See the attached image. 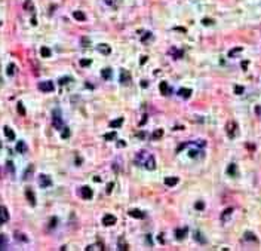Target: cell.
<instances>
[{
	"label": "cell",
	"mask_w": 261,
	"mask_h": 251,
	"mask_svg": "<svg viewBox=\"0 0 261 251\" xmlns=\"http://www.w3.org/2000/svg\"><path fill=\"white\" fill-rule=\"evenodd\" d=\"M178 95H179L181 98L187 100V98L191 97V89H190V88H181V89L178 91Z\"/></svg>",
	"instance_id": "cell-16"
},
{
	"label": "cell",
	"mask_w": 261,
	"mask_h": 251,
	"mask_svg": "<svg viewBox=\"0 0 261 251\" xmlns=\"http://www.w3.org/2000/svg\"><path fill=\"white\" fill-rule=\"evenodd\" d=\"M231 212H233V208H227V209H224V212L221 214V221H227V220L230 218Z\"/></svg>",
	"instance_id": "cell-23"
},
{
	"label": "cell",
	"mask_w": 261,
	"mask_h": 251,
	"mask_svg": "<svg viewBox=\"0 0 261 251\" xmlns=\"http://www.w3.org/2000/svg\"><path fill=\"white\" fill-rule=\"evenodd\" d=\"M142 167L145 168V169H148V171H153L156 168V159H154V156L153 155H148V158L144 161Z\"/></svg>",
	"instance_id": "cell-4"
},
{
	"label": "cell",
	"mask_w": 261,
	"mask_h": 251,
	"mask_svg": "<svg viewBox=\"0 0 261 251\" xmlns=\"http://www.w3.org/2000/svg\"><path fill=\"white\" fill-rule=\"evenodd\" d=\"M7 74H9V76H13V74H15V66H13V64H9V67H7Z\"/></svg>",
	"instance_id": "cell-39"
},
{
	"label": "cell",
	"mask_w": 261,
	"mask_h": 251,
	"mask_svg": "<svg viewBox=\"0 0 261 251\" xmlns=\"http://www.w3.org/2000/svg\"><path fill=\"white\" fill-rule=\"evenodd\" d=\"M9 220V212H7V208L4 205H0V221L4 223Z\"/></svg>",
	"instance_id": "cell-14"
},
{
	"label": "cell",
	"mask_w": 261,
	"mask_h": 251,
	"mask_svg": "<svg viewBox=\"0 0 261 251\" xmlns=\"http://www.w3.org/2000/svg\"><path fill=\"white\" fill-rule=\"evenodd\" d=\"M227 174L231 175V177H236L237 175V168H236V164H230L228 168H227Z\"/></svg>",
	"instance_id": "cell-22"
},
{
	"label": "cell",
	"mask_w": 261,
	"mask_h": 251,
	"mask_svg": "<svg viewBox=\"0 0 261 251\" xmlns=\"http://www.w3.org/2000/svg\"><path fill=\"white\" fill-rule=\"evenodd\" d=\"M24 6H25V9H30V10H33V3H31V0H27Z\"/></svg>",
	"instance_id": "cell-44"
},
{
	"label": "cell",
	"mask_w": 261,
	"mask_h": 251,
	"mask_svg": "<svg viewBox=\"0 0 261 251\" xmlns=\"http://www.w3.org/2000/svg\"><path fill=\"white\" fill-rule=\"evenodd\" d=\"M194 239H196L197 242H200V244H206V239L203 238V235H202L200 232H194Z\"/></svg>",
	"instance_id": "cell-30"
},
{
	"label": "cell",
	"mask_w": 261,
	"mask_h": 251,
	"mask_svg": "<svg viewBox=\"0 0 261 251\" xmlns=\"http://www.w3.org/2000/svg\"><path fill=\"white\" fill-rule=\"evenodd\" d=\"M147 242H148V244H150V245H151V244H153V242H151V238H150V235H147Z\"/></svg>",
	"instance_id": "cell-57"
},
{
	"label": "cell",
	"mask_w": 261,
	"mask_h": 251,
	"mask_svg": "<svg viewBox=\"0 0 261 251\" xmlns=\"http://www.w3.org/2000/svg\"><path fill=\"white\" fill-rule=\"evenodd\" d=\"M80 196H82L83 199L89 201V199L93 196V192H92V189H90V187H87V186H83V187L80 189Z\"/></svg>",
	"instance_id": "cell-9"
},
{
	"label": "cell",
	"mask_w": 261,
	"mask_h": 251,
	"mask_svg": "<svg viewBox=\"0 0 261 251\" xmlns=\"http://www.w3.org/2000/svg\"><path fill=\"white\" fill-rule=\"evenodd\" d=\"M39 186H40L42 189L50 187V186H52V180H50V177L46 175V174H40V175H39Z\"/></svg>",
	"instance_id": "cell-3"
},
{
	"label": "cell",
	"mask_w": 261,
	"mask_h": 251,
	"mask_svg": "<svg viewBox=\"0 0 261 251\" xmlns=\"http://www.w3.org/2000/svg\"><path fill=\"white\" fill-rule=\"evenodd\" d=\"M225 132H227L228 138H234L236 134H237V124L234 121H228L227 125H225Z\"/></svg>",
	"instance_id": "cell-2"
},
{
	"label": "cell",
	"mask_w": 261,
	"mask_h": 251,
	"mask_svg": "<svg viewBox=\"0 0 261 251\" xmlns=\"http://www.w3.org/2000/svg\"><path fill=\"white\" fill-rule=\"evenodd\" d=\"M116 221H117V218L113 214H105L102 217V224L104 226H113V224H116Z\"/></svg>",
	"instance_id": "cell-7"
},
{
	"label": "cell",
	"mask_w": 261,
	"mask_h": 251,
	"mask_svg": "<svg viewBox=\"0 0 261 251\" xmlns=\"http://www.w3.org/2000/svg\"><path fill=\"white\" fill-rule=\"evenodd\" d=\"M147 39H151V33H145V36H144L141 40H142V43H145L147 42Z\"/></svg>",
	"instance_id": "cell-47"
},
{
	"label": "cell",
	"mask_w": 261,
	"mask_h": 251,
	"mask_svg": "<svg viewBox=\"0 0 261 251\" xmlns=\"http://www.w3.org/2000/svg\"><path fill=\"white\" fill-rule=\"evenodd\" d=\"M122 124H123V118H117L116 121H111L110 122V126L111 128H119V126H122Z\"/></svg>",
	"instance_id": "cell-27"
},
{
	"label": "cell",
	"mask_w": 261,
	"mask_h": 251,
	"mask_svg": "<svg viewBox=\"0 0 261 251\" xmlns=\"http://www.w3.org/2000/svg\"><path fill=\"white\" fill-rule=\"evenodd\" d=\"M117 248H119V250H128V244H126V241H125V238H123V236H120V238H119V241H117Z\"/></svg>",
	"instance_id": "cell-20"
},
{
	"label": "cell",
	"mask_w": 261,
	"mask_h": 251,
	"mask_svg": "<svg viewBox=\"0 0 261 251\" xmlns=\"http://www.w3.org/2000/svg\"><path fill=\"white\" fill-rule=\"evenodd\" d=\"M129 215L133 218H145V212H142L141 209H130Z\"/></svg>",
	"instance_id": "cell-17"
},
{
	"label": "cell",
	"mask_w": 261,
	"mask_h": 251,
	"mask_svg": "<svg viewBox=\"0 0 261 251\" xmlns=\"http://www.w3.org/2000/svg\"><path fill=\"white\" fill-rule=\"evenodd\" d=\"M16 152L18 153H25L27 152V146H25L24 141H18L16 143Z\"/></svg>",
	"instance_id": "cell-24"
},
{
	"label": "cell",
	"mask_w": 261,
	"mask_h": 251,
	"mask_svg": "<svg viewBox=\"0 0 261 251\" xmlns=\"http://www.w3.org/2000/svg\"><path fill=\"white\" fill-rule=\"evenodd\" d=\"M148 152H145V150H142V152H139V153H136V156H135V164L136 165H142L144 164V161L148 158Z\"/></svg>",
	"instance_id": "cell-6"
},
{
	"label": "cell",
	"mask_w": 261,
	"mask_h": 251,
	"mask_svg": "<svg viewBox=\"0 0 261 251\" xmlns=\"http://www.w3.org/2000/svg\"><path fill=\"white\" fill-rule=\"evenodd\" d=\"M56 221H58L56 218H50V224H49V227H50V229L55 227V226H56Z\"/></svg>",
	"instance_id": "cell-49"
},
{
	"label": "cell",
	"mask_w": 261,
	"mask_h": 251,
	"mask_svg": "<svg viewBox=\"0 0 261 251\" xmlns=\"http://www.w3.org/2000/svg\"><path fill=\"white\" fill-rule=\"evenodd\" d=\"M73 18L77 19V21H86V15L82 10H74L73 12Z\"/></svg>",
	"instance_id": "cell-18"
},
{
	"label": "cell",
	"mask_w": 261,
	"mask_h": 251,
	"mask_svg": "<svg viewBox=\"0 0 261 251\" xmlns=\"http://www.w3.org/2000/svg\"><path fill=\"white\" fill-rule=\"evenodd\" d=\"M33 169H34V167H33V165H30V167L27 168V171L24 172V180H28V178H30V175L33 174Z\"/></svg>",
	"instance_id": "cell-35"
},
{
	"label": "cell",
	"mask_w": 261,
	"mask_h": 251,
	"mask_svg": "<svg viewBox=\"0 0 261 251\" xmlns=\"http://www.w3.org/2000/svg\"><path fill=\"white\" fill-rule=\"evenodd\" d=\"M245 239H246V241H252V242H257V238H255V235H254L252 232H246V233H245Z\"/></svg>",
	"instance_id": "cell-33"
},
{
	"label": "cell",
	"mask_w": 261,
	"mask_h": 251,
	"mask_svg": "<svg viewBox=\"0 0 261 251\" xmlns=\"http://www.w3.org/2000/svg\"><path fill=\"white\" fill-rule=\"evenodd\" d=\"M52 124H53V128L61 131L64 128V121H62V116H61V112L56 109L52 112Z\"/></svg>",
	"instance_id": "cell-1"
},
{
	"label": "cell",
	"mask_w": 261,
	"mask_h": 251,
	"mask_svg": "<svg viewBox=\"0 0 261 251\" xmlns=\"http://www.w3.org/2000/svg\"><path fill=\"white\" fill-rule=\"evenodd\" d=\"M25 196H27V199H28V202H30V205H36V196H34V193H33V190L30 189V187H27L25 189Z\"/></svg>",
	"instance_id": "cell-11"
},
{
	"label": "cell",
	"mask_w": 261,
	"mask_h": 251,
	"mask_svg": "<svg viewBox=\"0 0 261 251\" xmlns=\"http://www.w3.org/2000/svg\"><path fill=\"white\" fill-rule=\"evenodd\" d=\"M169 54H171V55H174L175 60H179V58L184 55V52H182V51H178V49H175V48H172V49L169 51Z\"/></svg>",
	"instance_id": "cell-25"
},
{
	"label": "cell",
	"mask_w": 261,
	"mask_h": 251,
	"mask_svg": "<svg viewBox=\"0 0 261 251\" xmlns=\"http://www.w3.org/2000/svg\"><path fill=\"white\" fill-rule=\"evenodd\" d=\"M202 24H203V25H211V24H214V21H212V19L205 18V19H202Z\"/></svg>",
	"instance_id": "cell-45"
},
{
	"label": "cell",
	"mask_w": 261,
	"mask_h": 251,
	"mask_svg": "<svg viewBox=\"0 0 261 251\" xmlns=\"http://www.w3.org/2000/svg\"><path fill=\"white\" fill-rule=\"evenodd\" d=\"M93 250H102V244H93V245H87L86 251H93Z\"/></svg>",
	"instance_id": "cell-34"
},
{
	"label": "cell",
	"mask_w": 261,
	"mask_h": 251,
	"mask_svg": "<svg viewBox=\"0 0 261 251\" xmlns=\"http://www.w3.org/2000/svg\"><path fill=\"white\" fill-rule=\"evenodd\" d=\"M16 110H18V113H19L21 116H24V115H25V109H24L22 103H18V104H16Z\"/></svg>",
	"instance_id": "cell-37"
},
{
	"label": "cell",
	"mask_w": 261,
	"mask_h": 251,
	"mask_svg": "<svg viewBox=\"0 0 261 251\" xmlns=\"http://www.w3.org/2000/svg\"><path fill=\"white\" fill-rule=\"evenodd\" d=\"M113 187H114V184H113V183H108V186H107V193H111Z\"/></svg>",
	"instance_id": "cell-50"
},
{
	"label": "cell",
	"mask_w": 261,
	"mask_h": 251,
	"mask_svg": "<svg viewBox=\"0 0 261 251\" xmlns=\"http://www.w3.org/2000/svg\"><path fill=\"white\" fill-rule=\"evenodd\" d=\"M138 137L139 138H144V132H138Z\"/></svg>",
	"instance_id": "cell-59"
},
{
	"label": "cell",
	"mask_w": 261,
	"mask_h": 251,
	"mask_svg": "<svg viewBox=\"0 0 261 251\" xmlns=\"http://www.w3.org/2000/svg\"><path fill=\"white\" fill-rule=\"evenodd\" d=\"M147 61V57H141V64H144Z\"/></svg>",
	"instance_id": "cell-56"
},
{
	"label": "cell",
	"mask_w": 261,
	"mask_h": 251,
	"mask_svg": "<svg viewBox=\"0 0 261 251\" xmlns=\"http://www.w3.org/2000/svg\"><path fill=\"white\" fill-rule=\"evenodd\" d=\"M159 91H160L162 95H171V94H172V88L168 85V82H160Z\"/></svg>",
	"instance_id": "cell-8"
},
{
	"label": "cell",
	"mask_w": 261,
	"mask_h": 251,
	"mask_svg": "<svg viewBox=\"0 0 261 251\" xmlns=\"http://www.w3.org/2000/svg\"><path fill=\"white\" fill-rule=\"evenodd\" d=\"M101 76H102V79L110 80V79L113 77V70H111L110 67H105V69H102V70H101Z\"/></svg>",
	"instance_id": "cell-15"
},
{
	"label": "cell",
	"mask_w": 261,
	"mask_h": 251,
	"mask_svg": "<svg viewBox=\"0 0 261 251\" xmlns=\"http://www.w3.org/2000/svg\"><path fill=\"white\" fill-rule=\"evenodd\" d=\"M15 236H16V239H19V241H24V242L27 241L25 235H22V233H18V232H16V233H15Z\"/></svg>",
	"instance_id": "cell-42"
},
{
	"label": "cell",
	"mask_w": 261,
	"mask_h": 251,
	"mask_svg": "<svg viewBox=\"0 0 261 251\" xmlns=\"http://www.w3.org/2000/svg\"><path fill=\"white\" fill-rule=\"evenodd\" d=\"M39 89H40L42 92H52V91L55 89V86H53V82L44 80V82H40V83H39Z\"/></svg>",
	"instance_id": "cell-5"
},
{
	"label": "cell",
	"mask_w": 261,
	"mask_h": 251,
	"mask_svg": "<svg viewBox=\"0 0 261 251\" xmlns=\"http://www.w3.org/2000/svg\"><path fill=\"white\" fill-rule=\"evenodd\" d=\"M194 207H196V209H203L205 208V204H203V202H196Z\"/></svg>",
	"instance_id": "cell-46"
},
{
	"label": "cell",
	"mask_w": 261,
	"mask_h": 251,
	"mask_svg": "<svg viewBox=\"0 0 261 251\" xmlns=\"http://www.w3.org/2000/svg\"><path fill=\"white\" fill-rule=\"evenodd\" d=\"M120 83L122 85H129L130 83V73L126 70H122L120 73Z\"/></svg>",
	"instance_id": "cell-10"
},
{
	"label": "cell",
	"mask_w": 261,
	"mask_h": 251,
	"mask_svg": "<svg viewBox=\"0 0 261 251\" xmlns=\"http://www.w3.org/2000/svg\"><path fill=\"white\" fill-rule=\"evenodd\" d=\"M40 55H42L43 58H49V57L52 55V52H50V49H49V48L42 46V49H40Z\"/></svg>",
	"instance_id": "cell-26"
},
{
	"label": "cell",
	"mask_w": 261,
	"mask_h": 251,
	"mask_svg": "<svg viewBox=\"0 0 261 251\" xmlns=\"http://www.w3.org/2000/svg\"><path fill=\"white\" fill-rule=\"evenodd\" d=\"M71 80V77H61L59 79V85H65V83H68Z\"/></svg>",
	"instance_id": "cell-43"
},
{
	"label": "cell",
	"mask_w": 261,
	"mask_h": 251,
	"mask_svg": "<svg viewBox=\"0 0 261 251\" xmlns=\"http://www.w3.org/2000/svg\"><path fill=\"white\" fill-rule=\"evenodd\" d=\"M61 131H62V132H61V137H62V138H68V137H70V131H68V128H62Z\"/></svg>",
	"instance_id": "cell-38"
},
{
	"label": "cell",
	"mask_w": 261,
	"mask_h": 251,
	"mask_svg": "<svg viewBox=\"0 0 261 251\" xmlns=\"http://www.w3.org/2000/svg\"><path fill=\"white\" fill-rule=\"evenodd\" d=\"M187 232H188V229H187V227H181V229H176V230H175V238H176L178 241H182V239L185 238Z\"/></svg>",
	"instance_id": "cell-12"
},
{
	"label": "cell",
	"mask_w": 261,
	"mask_h": 251,
	"mask_svg": "<svg viewBox=\"0 0 261 251\" xmlns=\"http://www.w3.org/2000/svg\"><path fill=\"white\" fill-rule=\"evenodd\" d=\"M117 146H119V147H125V146H126V143H125V141H119V143H117Z\"/></svg>",
	"instance_id": "cell-54"
},
{
	"label": "cell",
	"mask_w": 261,
	"mask_h": 251,
	"mask_svg": "<svg viewBox=\"0 0 261 251\" xmlns=\"http://www.w3.org/2000/svg\"><path fill=\"white\" fill-rule=\"evenodd\" d=\"M3 131H4V135H6V137H7L10 141H12V140H15V132H13V131H12L9 126H4V128H3Z\"/></svg>",
	"instance_id": "cell-21"
},
{
	"label": "cell",
	"mask_w": 261,
	"mask_h": 251,
	"mask_svg": "<svg viewBox=\"0 0 261 251\" xmlns=\"http://www.w3.org/2000/svg\"><path fill=\"white\" fill-rule=\"evenodd\" d=\"M80 45H82L83 48H87V46L90 45V39H89V37H86V36H83V37L80 39Z\"/></svg>",
	"instance_id": "cell-36"
},
{
	"label": "cell",
	"mask_w": 261,
	"mask_h": 251,
	"mask_svg": "<svg viewBox=\"0 0 261 251\" xmlns=\"http://www.w3.org/2000/svg\"><path fill=\"white\" fill-rule=\"evenodd\" d=\"M90 64H92L90 60H80V66H82V67H87V66H90Z\"/></svg>",
	"instance_id": "cell-41"
},
{
	"label": "cell",
	"mask_w": 261,
	"mask_h": 251,
	"mask_svg": "<svg viewBox=\"0 0 261 251\" xmlns=\"http://www.w3.org/2000/svg\"><path fill=\"white\" fill-rule=\"evenodd\" d=\"M162 137H163V129H156V131L153 132V135H151L153 140H160Z\"/></svg>",
	"instance_id": "cell-28"
},
{
	"label": "cell",
	"mask_w": 261,
	"mask_h": 251,
	"mask_svg": "<svg viewBox=\"0 0 261 251\" xmlns=\"http://www.w3.org/2000/svg\"><path fill=\"white\" fill-rule=\"evenodd\" d=\"M246 66H248V61H245V63H242V67H243V69H246Z\"/></svg>",
	"instance_id": "cell-58"
},
{
	"label": "cell",
	"mask_w": 261,
	"mask_h": 251,
	"mask_svg": "<svg viewBox=\"0 0 261 251\" xmlns=\"http://www.w3.org/2000/svg\"><path fill=\"white\" fill-rule=\"evenodd\" d=\"M243 86H234V94H237V95H240V94H243Z\"/></svg>",
	"instance_id": "cell-40"
},
{
	"label": "cell",
	"mask_w": 261,
	"mask_h": 251,
	"mask_svg": "<svg viewBox=\"0 0 261 251\" xmlns=\"http://www.w3.org/2000/svg\"><path fill=\"white\" fill-rule=\"evenodd\" d=\"M98 52H101L102 55H110V52H111V48L107 45V43H101V45H98Z\"/></svg>",
	"instance_id": "cell-13"
},
{
	"label": "cell",
	"mask_w": 261,
	"mask_h": 251,
	"mask_svg": "<svg viewBox=\"0 0 261 251\" xmlns=\"http://www.w3.org/2000/svg\"><path fill=\"white\" fill-rule=\"evenodd\" d=\"M197 153H199L197 150H190V152H188V155H190V158H196V156H197Z\"/></svg>",
	"instance_id": "cell-48"
},
{
	"label": "cell",
	"mask_w": 261,
	"mask_h": 251,
	"mask_svg": "<svg viewBox=\"0 0 261 251\" xmlns=\"http://www.w3.org/2000/svg\"><path fill=\"white\" fill-rule=\"evenodd\" d=\"M104 1H105L108 6H113V4H116V1H117V0H104Z\"/></svg>",
	"instance_id": "cell-51"
},
{
	"label": "cell",
	"mask_w": 261,
	"mask_h": 251,
	"mask_svg": "<svg viewBox=\"0 0 261 251\" xmlns=\"http://www.w3.org/2000/svg\"><path fill=\"white\" fill-rule=\"evenodd\" d=\"M116 137H117L116 131H111V132H108V134L104 135V140H107V141H113V140H116Z\"/></svg>",
	"instance_id": "cell-29"
},
{
	"label": "cell",
	"mask_w": 261,
	"mask_h": 251,
	"mask_svg": "<svg viewBox=\"0 0 261 251\" xmlns=\"http://www.w3.org/2000/svg\"><path fill=\"white\" fill-rule=\"evenodd\" d=\"M7 168H9V169L13 172V164H12V162H7Z\"/></svg>",
	"instance_id": "cell-53"
},
{
	"label": "cell",
	"mask_w": 261,
	"mask_h": 251,
	"mask_svg": "<svg viewBox=\"0 0 261 251\" xmlns=\"http://www.w3.org/2000/svg\"><path fill=\"white\" fill-rule=\"evenodd\" d=\"M141 86H142V88H147V86H148L147 80H141Z\"/></svg>",
	"instance_id": "cell-55"
},
{
	"label": "cell",
	"mask_w": 261,
	"mask_h": 251,
	"mask_svg": "<svg viewBox=\"0 0 261 251\" xmlns=\"http://www.w3.org/2000/svg\"><path fill=\"white\" fill-rule=\"evenodd\" d=\"M176 183H178V177H166L165 178V184L169 187H174Z\"/></svg>",
	"instance_id": "cell-19"
},
{
	"label": "cell",
	"mask_w": 261,
	"mask_h": 251,
	"mask_svg": "<svg viewBox=\"0 0 261 251\" xmlns=\"http://www.w3.org/2000/svg\"><path fill=\"white\" fill-rule=\"evenodd\" d=\"M255 113L261 118V106H255Z\"/></svg>",
	"instance_id": "cell-52"
},
{
	"label": "cell",
	"mask_w": 261,
	"mask_h": 251,
	"mask_svg": "<svg viewBox=\"0 0 261 251\" xmlns=\"http://www.w3.org/2000/svg\"><path fill=\"white\" fill-rule=\"evenodd\" d=\"M6 245H7V239L4 235H0V250H6Z\"/></svg>",
	"instance_id": "cell-32"
},
{
	"label": "cell",
	"mask_w": 261,
	"mask_h": 251,
	"mask_svg": "<svg viewBox=\"0 0 261 251\" xmlns=\"http://www.w3.org/2000/svg\"><path fill=\"white\" fill-rule=\"evenodd\" d=\"M242 51H243V48H242V46H239V48H234V49H231V51L228 52V57H230V58H233L234 55H237V54H240Z\"/></svg>",
	"instance_id": "cell-31"
}]
</instances>
